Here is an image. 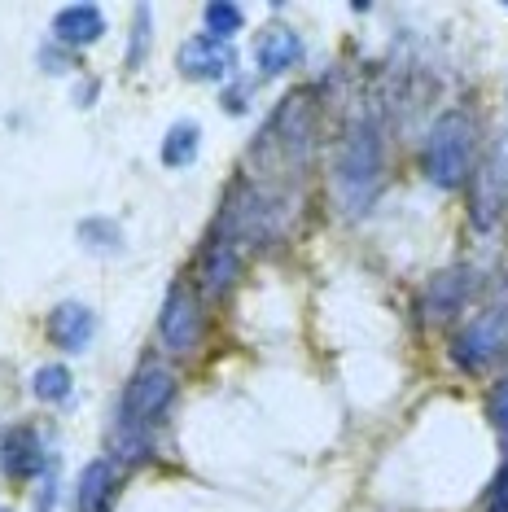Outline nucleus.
Returning a JSON list of instances; mask_svg holds the SVG:
<instances>
[{"instance_id":"obj_1","label":"nucleus","mask_w":508,"mask_h":512,"mask_svg":"<svg viewBox=\"0 0 508 512\" xmlns=\"http://www.w3.org/2000/svg\"><path fill=\"white\" fill-rule=\"evenodd\" d=\"M171 403H176V377L163 364H141L132 372V381L119 394V412H114V447H119L123 460L149 456Z\"/></svg>"},{"instance_id":"obj_2","label":"nucleus","mask_w":508,"mask_h":512,"mask_svg":"<svg viewBox=\"0 0 508 512\" xmlns=\"http://www.w3.org/2000/svg\"><path fill=\"white\" fill-rule=\"evenodd\" d=\"M386 184V136L373 119L346 127L338 158H333V193L346 211H368Z\"/></svg>"},{"instance_id":"obj_3","label":"nucleus","mask_w":508,"mask_h":512,"mask_svg":"<svg viewBox=\"0 0 508 512\" xmlns=\"http://www.w3.org/2000/svg\"><path fill=\"white\" fill-rule=\"evenodd\" d=\"M473 149H478V127H473V114L465 110H443L430 123V136H425V180L438 184L443 193L465 189L473 176Z\"/></svg>"},{"instance_id":"obj_4","label":"nucleus","mask_w":508,"mask_h":512,"mask_svg":"<svg viewBox=\"0 0 508 512\" xmlns=\"http://www.w3.org/2000/svg\"><path fill=\"white\" fill-rule=\"evenodd\" d=\"M311 136H316V101H311V92H294V97H285L281 106L272 110V119L263 123L250 158L276 154V171L303 167L311 154Z\"/></svg>"},{"instance_id":"obj_5","label":"nucleus","mask_w":508,"mask_h":512,"mask_svg":"<svg viewBox=\"0 0 508 512\" xmlns=\"http://www.w3.org/2000/svg\"><path fill=\"white\" fill-rule=\"evenodd\" d=\"M504 351H508V302L504 307L478 311V316L452 337V364L460 372H473V377L487 372Z\"/></svg>"},{"instance_id":"obj_6","label":"nucleus","mask_w":508,"mask_h":512,"mask_svg":"<svg viewBox=\"0 0 508 512\" xmlns=\"http://www.w3.org/2000/svg\"><path fill=\"white\" fill-rule=\"evenodd\" d=\"M206 316H202V298L189 281H176L163 298V316H158V337L171 355H193L202 346Z\"/></svg>"},{"instance_id":"obj_7","label":"nucleus","mask_w":508,"mask_h":512,"mask_svg":"<svg viewBox=\"0 0 508 512\" xmlns=\"http://www.w3.org/2000/svg\"><path fill=\"white\" fill-rule=\"evenodd\" d=\"M465 189H469V219H473V228L487 232L495 219H500L504 202H508V136L491 149L487 162L473 171Z\"/></svg>"},{"instance_id":"obj_8","label":"nucleus","mask_w":508,"mask_h":512,"mask_svg":"<svg viewBox=\"0 0 508 512\" xmlns=\"http://www.w3.org/2000/svg\"><path fill=\"white\" fill-rule=\"evenodd\" d=\"M176 71L184 79H193V84H224V79H233V71H237V53L228 40H215L202 31V36H189L180 44Z\"/></svg>"},{"instance_id":"obj_9","label":"nucleus","mask_w":508,"mask_h":512,"mask_svg":"<svg viewBox=\"0 0 508 512\" xmlns=\"http://www.w3.org/2000/svg\"><path fill=\"white\" fill-rule=\"evenodd\" d=\"M44 333H49V342L57 351L84 355L92 346V337H97V311L84 307V302H57L49 311V320H44Z\"/></svg>"},{"instance_id":"obj_10","label":"nucleus","mask_w":508,"mask_h":512,"mask_svg":"<svg viewBox=\"0 0 508 512\" xmlns=\"http://www.w3.org/2000/svg\"><path fill=\"white\" fill-rule=\"evenodd\" d=\"M303 57H307V44L294 27H263L254 36V66L268 79L290 75L294 66H303Z\"/></svg>"},{"instance_id":"obj_11","label":"nucleus","mask_w":508,"mask_h":512,"mask_svg":"<svg viewBox=\"0 0 508 512\" xmlns=\"http://www.w3.org/2000/svg\"><path fill=\"white\" fill-rule=\"evenodd\" d=\"M237 272H241V254L233 241H224V237H215V241H206L202 254H198V263H193V289H202L206 298H219V294H228L237 281Z\"/></svg>"},{"instance_id":"obj_12","label":"nucleus","mask_w":508,"mask_h":512,"mask_svg":"<svg viewBox=\"0 0 508 512\" xmlns=\"http://www.w3.org/2000/svg\"><path fill=\"white\" fill-rule=\"evenodd\" d=\"M473 294V272L469 267H447V272L430 276L425 285V320L430 324H447L465 311V302Z\"/></svg>"},{"instance_id":"obj_13","label":"nucleus","mask_w":508,"mask_h":512,"mask_svg":"<svg viewBox=\"0 0 508 512\" xmlns=\"http://www.w3.org/2000/svg\"><path fill=\"white\" fill-rule=\"evenodd\" d=\"M0 469H5L14 482H27L44 469V442L31 425H9L0 434Z\"/></svg>"},{"instance_id":"obj_14","label":"nucleus","mask_w":508,"mask_h":512,"mask_svg":"<svg viewBox=\"0 0 508 512\" xmlns=\"http://www.w3.org/2000/svg\"><path fill=\"white\" fill-rule=\"evenodd\" d=\"M106 36V14H101V5H66L53 14V40L62 44V49H88V44H97Z\"/></svg>"},{"instance_id":"obj_15","label":"nucleus","mask_w":508,"mask_h":512,"mask_svg":"<svg viewBox=\"0 0 508 512\" xmlns=\"http://www.w3.org/2000/svg\"><path fill=\"white\" fill-rule=\"evenodd\" d=\"M114 499H119V469L110 460H92L79 473L75 512H114Z\"/></svg>"},{"instance_id":"obj_16","label":"nucleus","mask_w":508,"mask_h":512,"mask_svg":"<svg viewBox=\"0 0 508 512\" xmlns=\"http://www.w3.org/2000/svg\"><path fill=\"white\" fill-rule=\"evenodd\" d=\"M198 149H202V127L198 123L193 119L171 123L167 136H163V167H171V171L193 167V162H198Z\"/></svg>"},{"instance_id":"obj_17","label":"nucleus","mask_w":508,"mask_h":512,"mask_svg":"<svg viewBox=\"0 0 508 512\" xmlns=\"http://www.w3.org/2000/svg\"><path fill=\"white\" fill-rule=\"evenodd\" d=\"M75 237H79V246L92 250V254H101V259H110V254H123V250H127L123 228L114 224V219H106V215H88V219H79Z\"/></svg>"},{"instance_id":"obj_18","label":"nucleus","mask_w":508,"mask_h":512,"mask_svg":"<svg viewBox=\"0 0 508 512\" xmlns=\"http://www.w3.org/2000/svg\"><path fill=\"white\" fill-rule=\"evenodd\" d=\"M31 394H36L40 403H66L75 394V377L66 364H44L31 372Z\"/></svg>"},{"instance_id":"obj_19","label":"nucleus","mask_w":508,"mask_h":512,"mask_svg":"<svg viewBox=\"0 0 508 512\" xmlns=\"http://www.w3.org/2000/svg\"><path fill=\"white\" fill-rule=\"evenodd\" d=\"M202 18H206V36H215V40H233L246 27V9L233 5V0H211L202 9Z\"/></svg>"},{"instance_id":"obj_20","label":"nucleus","mask_w":508,"mask_h":512,"mask_svg":"<svg viewBox=\"0 0 508 512\" xmlns=\"http://www.w3.org/2000/svg\"><path fill=\"white\" fill-rule=\"evenodd\" d=\"M149 31H154V14H149V5H136L132 9V49H127V71H141V57L149 49Z\"/></svg>"},{"instance_id":"obj_21","label":"nucleus","mask_w":508,"mask_h":512,"mask_svg":"<svg viewBox=\"0 0 508 512\" xmlns=\"http://www.w3.org/2000/svg\"><path fill=\"white\" fill-rule=\"evenodd\" d=\"M487 412H491V425H495V434H500V447H504V460H508V377L491 390Z\"/></svg>"},{"instance_id":"obj_22","label":"nucleus","mask_w":508,"mask_h":512,"mask_svg":"<svg viewBox=\"0 0 508 512\" xmlns=\"http://www.w3.org/2000/svg\"><path fill=\"white\" fill-rule=\"evenodd\" d=\"M53 504H57V477L49 473L36 491V512H53Z\"/></svg>"},{"instance_id":"obj_23","label":"nucleus","mask_w":508,"mask_h":512,"mask_svg":"<svg viewBox=\"0 0 508 512\" xmlns=\"http://www.w3.org/2000/svg\"><path fill=\"white\" fill-rule=\"evenodd\" d=\"M224 106L233 110V114L246 110V84H241V88H228V92H224Z\"/></svg>"},{"instance_id":"obj_24","label":"nucleus","mask_w":508,"mask_h":512,"mask_svg":"<svg viewBox=\"0 0 508 512\" xmlns=\"http://www.w3.org/2000/svg\"><path fill=\"white\" fill-rule=\"evenodd\" d=\"M0 512H9V508H0Z\"/></svg>"}]
</instances>
